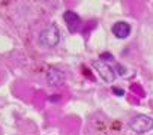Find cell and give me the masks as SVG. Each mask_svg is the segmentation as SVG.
<instances>
[{
  "mask_svg": "<svg viewBox=\"0 0 153 135\" xmlns=\"http://www.w3.org/2000/svg\"><path fill=\"white\" fill-rule=\"evenodd\" d=\"M60 42V32L56 24H50L39 35V45L44 48H54Z\"/></svg>",
  "mask_w": 153,
  "mask_h": 135,
  "instance_id": "1",
  "label": "cell"
},
{
  "mask_svg": "<svg viewBox=\"0 0 153 135\" xmlns=\"http://www.w3.org/2000/svg\"><path fill=\"white\" fill-rule=\"evenodd\" d=\"M129 128L137 134H146L150 129H153V119L147 117V116H143V114L135 116L129 120Z\"/></svg>",
  "mask_w": 153,
  "mask_h": 135,
  "instance_id": "2",
  "label": "cell"
},
{
  "mask_svg": "<svg viewBox=\"0 0 153 135\" xmlns=\"http://www.w3.org/2000/svg\"><path fill=\"white\" fill-rule=\"evenodd\" d=\"M93 68L95 71L98 72V75L105 81V83H113L116 80V71L113 69V68L110 65H107L104 60H98L93 63Z\"/></svg>",
  "mask_w": 153,
  "mask_h": 135,
  "instance_id": "3",
  "label": "cell"
},
{
  "mask_svg": "<svg viewBox=\"0 0 153 135\" xmlns=\"http://www.w3.org/2000/svg\"><path fill=\"white\" fill-rule=\"evenodd\" d=\"M63 20H65V23H66V26H68V29L71 32H75L76 29L81 26V18L76 15L75 12H72V11H66L63 14Z\"/></svg>",
  "mask_w": 153,
  "mask_h": 135,
  "instance_id": "4",
  "label": "cell"
},
{
  "mask_svg": "<svg viewBox=\"0 0 153 135\" xmlns=\"http://www.w3.org/2000/svg\"><path fill=\"white\" fill-rule=\"evenodd\" d=\"M65 74L59 69H54V68H51V69L47 72V81L50 86H60L65 83Z\"/></svg>",
  "mask_w": 153,
  "mask_h": 135,
  "instance_id": "5",
  "label": "cell"
},
{
  "mask_svg": "<svg viewBox=\"0 0 153 135\" xmlns=\"http://www.w3.org/2000/svg\"><path fill=\"white\" fill-rule=\"evenodd\" d=\"M113 33H114L116 38L125 39V38H128L129 33H131V26H129L128 23H125V21H117V23L113 26Z\"/></svg>",
  "mask_w": 153,
  "mask_h": 135,
  "instance_id": "6",
  "label": "cell"
},
{
  "mask_svg": "<svg viewBox=\"0 0 153 135\" xmlns=\"http://www.w3.org/2000/svg\"><path fill=\"white\" fill-rule=\"evenodd\" d=\"M99 57H101V60H104V62H111V60H113V56H111L110 53H102Z\"/></svg>",
  "mask_w": 153,
  "mask_h": 135,
  "instance_id": "7",
  "label": "cell"
},
{
  "mask_svg": "<svg viewBox=\"0 0 153 135\" xmlns=\"http://www.w3.org/2000/svg\"><path fill=\"white\" fill-rule=\"evenodd\" d=\"M114 71H117L120 75H125V74H126V69H125L122 65H116V69H114Z\"/></svg>",
  "mask_w": 153,
  "mask_h": 135,
  "instance_id": "8",
  "label": "cell"
},
{
  "mask_svg": "<svg viewBox=\"0 0 153 135\" xmlns=\"http://www.w3.org/2000/svg\"><path fill=\"white\" fill-rule=\"evenodd\" d=\"M113 93H116L117 96H123L125 95V90L119 89V87H113Z\"/></svg>",
  "mask_w": 153,
  "mask_h": 135,
  "instance_id": "9",
  "label": "cell"
}]
</instances>
